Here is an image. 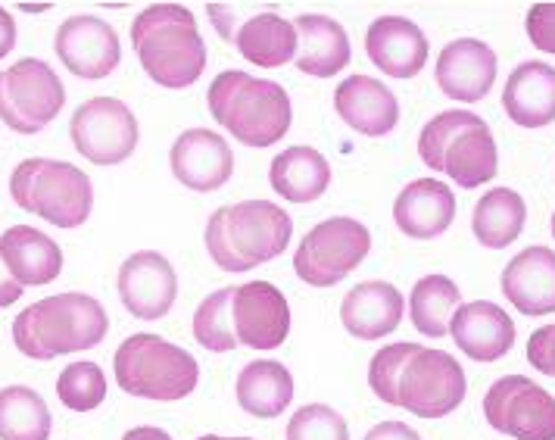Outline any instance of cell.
I'll list each match as a JSON object with an SVG mask.
<instances>
[{
    "label": "cell",
    "instance_id": "cell-1",
    "mask_svg": "<svg viewBox=\"0 0 555 440\" xmlns=\"http://www.w3.org/2000/svg\"><path fill=\"white\" fill-rule=\"evenodd\" d=\"M109 332V315L103 303L91 294H53L31 303L13 322V344L16 350L48 363L56 357H73L81 350H94Z\"/></svg>",
    "mask_w": 555,
    "mask_h": 440
},
{
    "label": "cell",
    "instance_id": "cell-2",
    "mask_svg": "<svg viewBox=\"0 0 555 440\" xmlns=\"http://www.w3.org/2000/svg\"><path fill=\"white\" fill-rule=\"evenodd\" d=\"M131 48L144 73L163 88H191L206 69L197 20L181 3H151L131 23Z\"/></svg>",
    "mask_w": 555,
    "mask_h": 440
},
{
    "label": "cell",
    "instance_id": "cell-3",
    "mask_svg": "<svg viewBox=\"0 0 555 440\" xmlns=\"http://www.w3.org/2000/svg\"><path fill=\"white\" fill-rule=\"evenodd\" d=\"M294 234V222L272 200H244L216 209L206 222V250L225 272H250L278 259Z\"/></svg>",
    "mask_w": 555,
    "mask_h": 440
},
{
    "label": "cell",
    "instance_id": "cell-4",
    "mask_svg": "<svg viewBox=\"0 0 555 440\" xmlns=\"http://www.w3.org/2000/svg\"><path fill=\"white\" fill-rule=\"evenodd\" d=\"M206 101L212 119L247 147L278 144L294 119L291 98L278 81L253 78L237 69L212 78Z\"/></svg>",
    "mask_w": 555,
    "mask_h": 440
},
{
    "label": "cell",
    "instance_id": "cell-5",
    "mask_svg": "<svg viewBox=\"0 0 555 440\" xmlns=\"http://www.w3.org/2000/svg\"><path fill=\"white\" fill-rule=\"evenodd\" d=\"M422 163L447 172L459 187H478L496 179L500 156L490 126L468 109H447L434 116L418 134Z\"/></svg>",
    "mask_w": 555,
    "mask_h": 440
},
{
    "label": "cell",
    "instance_id": "cell-6",
    "mask_svg": "<svg viewBox=\"0 0 555 440\" xmlns=\"http://www.w3.org/2000/svg\"><path fill=\"white\" fill-rule=\"evenodd\" d=\"M116 385L141 400L176 403L191 397L201 381L197 360L178 344L159 335H128L113 357Z\"/></svg>",
    "mask_w": 555,
    "mask_h": 440
},
{
    "label": "cell",
    "instance_id": "cell-7",
    "mask_svg": "<svg viewBox=\"0 0 555 440\" xmlns=\"http://www.w3.org/2000/svg\"><path fill=\"white\" fill-rule=\"evenodd\" d=\"M10 197L16 207L41 216L56 229H78L88 222L94 207L91 179L63 159L31 156L23 159L10 176Z\"/></svg>",
    "mask_w": 555,
    "mask_h": 440
},
{
    "label": "cell",
    "instance_id": "cell-8",
    "mask_svg": "<svg viewBox=\"0 0 555 440\" xmlns=\"http://www.w3.org/2000/svg\"><path fill=\"white\" fill-rule=\"evenodd\" d=\"M66 104V88L44 60L26 56L0 69V119L16 134H38Z\"/></svg>",
    "mask_w": 555,
    "mask_h": 440
},
{
    "label": "cell",
    "instance_id": "cell-9",
    "mask_svg": "<svg viewBox=\"0 0 555 440\" xmlns=\"http://www.w3.org/2000/svg\"><path fill=\"white\" fill-rule=\"evenodd\" d=\"M369 229L350 216H334L306 234L294 257V272L304 279V285L334 287L347 275H353V269H359L362 259L369 257Z\"/></svg>",
    "mask_w": 555,
    "mask_h": 440
},
{
    "label": "cell",
    "instance_id": "cell-10",
    "mask_svg": "<svg viewBox=\"0 0 555 440\" xmlns=\"http://www.w3.org/2000/svg\"><path fill=\"white\" fill-rule=\"evenodd\" d=\"M465 390L468 381L459 360L443 350H428L418 344L400 372L397 406L418 418H443L462 406Z\"/></svg>",
    "mask_w": 555,
    "mask_h": 440
},
{
    "label": "cell",
    "instance_id": "cell-11",
    "mask_svg": "<svg viewBox=\"0 0 555 440\" xmlns=\"http://www.w3.org/2000/svg\"><path fill=\"white\" fill-rule=\"evenodd\" d=\"M490 428L515 440H555V397L525 375L496 378L483 397Z\"/></svg>",
    "mask_w": 555,
    "mask_h": 440
},
{
    "label": "cell",
    "instance_id": "cell-12",
    "mask_svg": "<svg viewBox=\"0 0 555 440\" xmlns=\"http://www.w3.org/2000/svg\"><path fill=\"white\" fill-rule=\"evenodd\" d=\"M73 147L94 166H119L138 147V119L116 98H91L69 122Z\"/></svg>",
    "mask_w": 555,
    "mask_h": 440
},
{
    "label": "cell",
    "instance_id": "cell-13",
    "mask_svg": "<svg viewBox=\"0 0 555 440\" xmlns=\"http://www.w3.org/2000/svg\"><path fill=\"white\" fill-rule=\"evenodd\" d=\"M53 48L60 63L78 78L98 81L106 78L122 60V44L119 35L109 23H103L101 16L81 13V16H69L63 26L56 28Z\"/></svg>",
    "mask_w": 555,
    "mask_h": 440
},
{
    "label": "cell",
    "instance_id": "cell-14",
    "mask_svg": "<svg viewBox=\"0 0 555 440\" xmlns=\"http://www.w3.org/2000/svg\"><path fill=\"white\" fill-rule=\"evenodd\" d=\"M231 322H234L237 344H247L253 350H275L291 335L287 297L269 282L234 287Z\"/></svg>",
    "mask_w": 555,
    "mask_h": 440
},
{
    "label": "cell",
    "instance_id": "cell-15",
    "mask_svg": "<svg viewBox=\"0 0 555 440\" xmlns=\"http://www.w3.org/2000/svg\"><path fill=\"white\" fill-rule=\"evenodd\" d=\"M178 275L172 262L156 250H138L119 266V300L134 319L156 322L172 310Z\"/></svg>",
    "mask_w": 555,
    "mask_h": 440
},
{
    "label": "cell",
    "instance_id": "cell-16",
    "mask_svg": "<svg viewBox=\"0 0 555 440\" xmlns=\"http://www.w3.org/2000/svg\"><path fill=\"white\" fill-rule=\"evenodd\" d=\"M434 78L450 101L478 104L496 85V53L478 38H455L437 56Z\"/></svg>",
    "mask_w": 555,
    "mask_h": 440
},
{
    "label": "cell",
    "instance_id": "cell-17",
    "mask_svg": "<svg viewBox=\"0 0 555 440\" xmlns=\"http://www.w3.org/2000/svg\"><path fill=\"white\" fill-rule=\"evenodd\" d=\"M169 163L178 184L201 194L219 191L234 172V154L228 141L209 129H188L184 134H178Z\"/></svg>",
    "mask_w": 555,
    "mask_h": 440
},
{
    "label": "cell",
    "instance_id": "cell-18",
    "mask_svg": "<svg viewBox=\"0 0 555 440\" xmlns=\"http://www.w3.org/2000/svg\"><path fill=\"white\" fill-rule=\"evenodd\" d=\"M455 347L475 363H496L515 347V322L490 300L462 303L450 322Z\"/></svg>",
    "mask_w": 555,
    "mask_h": 440
},
{
    "label": "cell",
    "instance_id": "cell-19",
    "mask_svg": "<svg viewBox=\"0 0 555 440\" xmlns=\"http://www.w3.org/2000/svg\"><path fill=\"white\" fill-rule=\"evenodd\" d=\"M369 60L390 78H415L428 63V35L403 16H380L365 35Z\"/></svg>",
    "mask_w": 555,
    "mask_h": 440
},
{
    "label": "cell",
    "instance_id": "cell-20",
    "mask_svg": "<svg viewBox=\"0 0 555 440\" xmlns=\"http://www.w3.org/2000/svg\"><path fill=\"white\" fill-rule=\"evenodd\" d=\"M334 109L350 129L369 138H384L400 122L397 94L372 76L344 78L334 91Z\"/></svg>",
    "mask_w": 555,
    "mask_h": 440
},
{
    "label": "cell",
    "instance_id": "cell-21",
    "mask_svg": "<svg viewBox=\"0 0 555 440\" xmlns=\"http://www.w3.org/2000/svg\"><path fill=\"white\" fill-rule=\"evenodd\" d=\"M505 300L521 315L555 312V254L550 247H528L503 269Z\"/></svg>",
    "mask_w": 555,
    "mask_h": 440
},
{
    "label": "cell",
    "instance_id": "cell-22",
    "mask_svg": "<svg viewBox=\"0 0 555 440\" xmlns=\"http://www.w3.org/2000/svg\"><path fill=\"white\" fill-rule=\"evenodd\" d=\"M397 229L415 241H430L443 234L455 219L453 187L437 179H418L405 184L393 204Z\"/></svg>",
    "mask_w": 555,
    "mask_h": 440
},
{
    "label": "cell",
    "instance_id": "cell-23",
    "mask_svg": "<svg viewBox=\"0 0 555 440\" xmlns=\"http://www.w3.org/2000/svg\"><path fill=\"white\" fill-rule=\"evenodd\" d=\"M403 294L387 282H362L340 303L344 328L359 340L393 335L403 322Z\"/></svg>",
    "mask_w": 555,
    "mask_h": 440
},
{
    "label": "cell",
    "instance_id": "cell-24",
    "mask_svg": "<svg viewBox=\"0 0 555 440\" xmlns=\"http://www.w3.org/2000/svg\"><path fill=\"white\" fill-rule=\"evenodd\" d=\"M0 259L16 279V285L23 287L51 285L63 272L60 244L31 225H13L0 234Z\"/></svg>",
    "mask_w": 555,
    "mask_h": 440
},
{
    "label": "cell",
    "instance_id": "cell-25",
    "mask_svg": "<svg viewBox=\"0 0 555 440\" xmlns=\"http://www.w3.org/2000/svg\"><path fill=\"white\" fill-rule=\"evenodd\" d=\"M505 116L521 129H543L555 122V69L550 63H521L503 91Z\"/></svg>",
    "mask_w": 555,
    "mask_h": 440
},
{
    "label": "cell",
    "instance_id": "cell-26",
    "mask_svg": "<svg viewBox=\"0 0 555 440\" xmlns=\"http://www.w3.org/2000/svg\"><path fill=\"white\" fill-rule=\"evenodd\" d=\"M297 69L312 78H331L353 60V48L344 26L331 16L304 13L297 16Z\"/></svg>",
    "mask_w": 555,
    "mask_h": 440
},
{
    "label": "cell",
    "instance_id": "cell-27",
    "mask_svg": "<svg viewBox=\"0 0 555 440\" xmlns=\"http://www.w3.org/2000/svg\"><path fill=\"white\" fill-rule=\"evenodd\" d=\"M269 182L291 204H312L331 184V166L315 147H287L272 159Z\"/></svg>",
    "mask_w": 555,
    "mask_h": 440
},
{
    "label": "cell",
    "instance_id": "cell-28",
    "mask_svg": "<svg viewBox=\"0 0 555 440\" xmlns=\"http://www.w3.org/2000/svg\"><path fill=\"white\" fill-rule=\"evenodd\" d=\"M234 44L253 66L278 69L297 60V28L278 13H256L244 26L234 28Z\"/></svg>",
    "mask_w": 555,
    "mask_h": 440
},
{
    "label": "cell",
    "instance_id": "cell-29",
    "mask_svg": "<svg viewBox=\"0 0 555 440\" xmlns=\"http://www.w3.org/2000/svg\"><path fill=\"white\" fill-rule=\"evenodd\" d=\"M237 403L256 418H278L294 403V375L275 360H253L237 375Z\"/></svg>",
    "mask_w": 555,
    "mask_h": 440
},
{
    "label": "cell",
    "instance_id": "cell-30",
    "mask_svg": "<svg viewBox=\"0 0 555 440\" xmlns=\"http://www.w3.org/2000/svg\"><path fill=\"white\" fill-rule=\"evenodd\" d=\"M525 222H528V207H525L521 194L512 187L487 191L472 212L475 237L490 250H503L508 244H515L525 232Z\"/></svg>",
    "mask_w": 555,
    "mask_h": 440
},
{
    "label": "cell",
    "instance_id": "cell-31",
    "mask_svg": "<svg viewBox=\"0 0 555 440\" xmlns=\"http://www.w3.org/2000/svg\"><path fill=\"white\" fill-rule=\"evenodd\" d=\"M459 307H462V290L447 275L422 279L409 297L412 325L428 337H450V322Z\"/></svg>",
    "mask_w": 555,
    "mask_h": 440
},
{
    "label": "cell",
    "instance_id": "cell-32",
    "mask_svg": "<svg viewBox=\"0 0 555 440\" xmlns=\"http://www.w3.org/2000/svg\"><path fill=\"white\" fill-rule=\"evenodd\" d=\"M53 418L38 390L10 385L0 390V440H48Z\"/></svg>",
    "mask_w": 555,
    "mask_h": 440
},
{
    "label": "cell",
    "instance_id": "cell-33",
    "mask_svg": "<svg viewBox=\"0 0 555 440\" xmlns=\"http://www.w3.org/2000/svg\"><path fill=\"white\" fill-rule=\"evenodd\" d=\"M231 300H234V287H222L209 294L194 312V340L209 353H231L237 347L234 322H231Z\"/></svg>",
    "mask_w": 555,
    "mask_h": 440
},
{
    "label": "cell",
    "instance_id": "cell-34",
    "mask_svg": "<svg viewBox=\"0 0 555 440\" xmlns=\"http://www.w3.org/2000/svg\"><path fill=\"white\" fill-rule=\"evenodd\" d=\"M56 397L73 413H91L106 400V375L98 363L78 360L69 363L56 378Z\"/></svg>",
    "mask_w": 555,
    "mask_h": 440
},
{
    "label": "cell",
    "instance_id": "cell-35",
    "mask_svg": "<svg viewBox=\"0 0 555 440\" xmlns=\"http://www.w3.org/2000/svg\"><path fill=\"white\" fill-rule=\"evenodd\" d=\"M287 440H350L347 418L325 403H309L291 415Z\"/></svg>",
    "mask_w": 555,
    "mask_h": 440
},
{
    "label": "cell",
    "instance_id": "cell-36",
    "mask_svg": "<svg viewBox=\"0 0 555 440\" xmlns=\"http://www.w3.org/2000/svg\"><path fill=\"white\" fill-rule=\"evenodd\" d=\"M418 344H387L380 347L378 353L372 357L369 365V388L375 390V397L384 400L387 406H397V381H400V372H403L405 360L415 353Z\"/></svg>",
    "mask_w": 555,
    "mask_h": 440
},
{
    "label": "cell",
    "instance_id": "cell-37",
    "mask_svg": "<svg viewBox=\"0 0 555 440\" xmlns=\"http://www.w3.org/2000/svg\"><path fill=\"white\" fill-rule=\"evenodd\" d=\"M525 28H528L530 44L537 51L555 56V3H533L528 10Z\"/></svg>",
    "mask_w": 555,
    "mask_h": 440
},
{
    "label": "cell",
    "instance_id": "cell-38",
    "mask_svg": "<svg viewBox=\"0 0 555 440\" xmlns=\"http://www.w3.org/2000/svg\"><path fill=\"white\" fill-rule=\"evenodd\" d=\"M528 363L540 375L555 378V325H543L528 337Z\"/></svg>",
    "mask_w": 555,
    "mask_h": 440
},
{
    "label": "cell",
    "instance_id": "cell-39",
    "mask_svg": "<svg viewBox=\"0 0 555 440\" xmlns=\"http://www.w3.org/2000/svg\"><path fill=\"white\" fill-rule=\"evenodd\" d=\"M362 440H422L418 438V431L415 428H409L403 422H380L375 425L369 435Z\"/></svg>",
    "mask_w": 555,
    "mask_h": 440
},
{
    "label": "cell",
    "instance_id": "cell-40",
    "mask_svg": "<svg viewBox=\"0 0 555 440\" xmlns=\"http://www.w3.org/2000/svg\"><path fill=\"white\" fill-rule=\"evenodd\" d=\"M23 290H26V287L16 285V279L10 275V269H7V266H3V259H0V310L13 307V303L23 297Z\"/></svg>",
    "mask_w": 555,
    "mask_h": 440
},
{
    "label": "cell",
    "instance_id": "cell-41",
    "mask_svg": "<svg viewBox=\"0 0 555 440\" xmlns=\"http://www.w3.org/2000/svg\"><path fill=\"white\" fill-rule=\"evenodd\" d=\"M16 48V20L0 7V60Z\"/></svg>",
    "mask_w": 555,
    "mask_h": 440
},
{
    "label": "cell",
    "instance_id": "cell-42",
    "mask_svg": "<svg viewBox=\"0 0 555 440\" xmlns=\"http://www.w3.org/2000/svg\"><path fill=\"white\" fill-rule=\"evenodd\" d=\"M122 440H172L163 428H153V425H141V428H131Z\"/></svg>",
    "mask_w": 555,
    "mask_h": 440
},
{
    "label": "cell",
    "instance_id": "cell-43",
    "mask_svg": "<svg viewBox=\"0 0 555 440\" xmlns=\"http://www.w3.org/2000/svg\"><path fill=\"white\" fill-rule=\"evenodd\" d=\"M197 440H253V438H222V435H203Z\"/></svg>",
    "mask_w": 555,
    "mask_h": 440
},
{
    "label": "cell",
    "instance_id": "cell-44",
    "mask_svg": "<svg viewBox=\"0 0 555 440\" xmlns=\"http://www.w3.org/2000/svg\"><path fill=\"white\" fill-rule=\"evenodd\" d=\"M553 237H555V212H553Z\"/></svg>",
    "mask_w": 555,
    "mask_h": 440
}]
</instances>
